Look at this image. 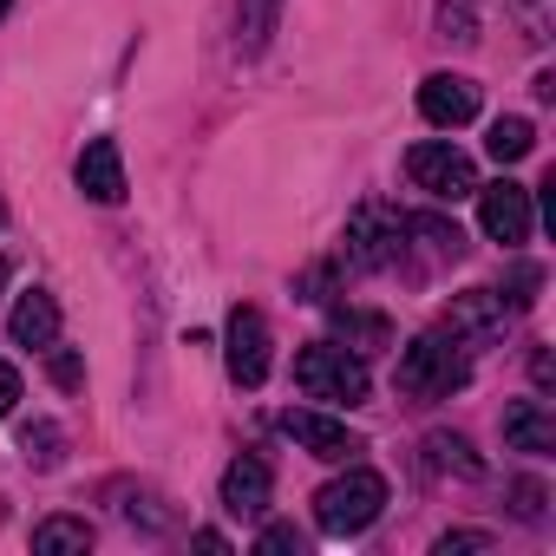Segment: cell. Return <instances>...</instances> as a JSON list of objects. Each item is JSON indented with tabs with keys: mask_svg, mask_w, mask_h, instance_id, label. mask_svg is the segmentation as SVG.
Instances as JSON below:
<instances>
[{
	"mask_svg": "<svg viewBox=\"0 0 556 556\" xmlns=\"http://www.w3.org/2000/svg\"><path fill=\"white\" fill-rule=\"evenodd\" d=\"M504 445L510 452H556V413L543 406V400H517V406H504Z\"/></svg>",
	"mask_w": 556,
	"mask_h": 556,
	"instance_id": "14",
	"label": "cell"
},
{
	"mask_svg": "<svg viewBox=\"0 0 556 556\" xmlns=\"http://www.w3.org/2000/svg\"><path fill=\"white\" fill-rule=\"evenodd\" d=\"M275 14H282V0H242V8H236V53H242V60H255V53L268 47Z\"/></svg>",
	"mask_w": 556,
	"mask_h": 556,
	"instance_id": "15",
	"label": "cell"
},
{
	"mask_svg": "<svg viewBox=\"0 0 556 556\" xmlns=\"http://www.w3.org/2000/svg\"><path fill=\"white\" fill-rule=\"evenodd\" d=\"M484 151H491L497 164H517V157L536 151V125H530V118H497L491 138H484Z\"/></svg>",
	"mask_w": 556,
	"mask_h": 556,
	"instance_id": "18",
	"label": "cell"
},
{
	"mask_svg": "<svg viewBox=\"0 0 556 556\" xmlns=\"http://www.w3.org/2000/svg\"><path fill=\"white\" fill-rule=\"evenodd\" d=\"M426 458H432V471H458V478H484V458L458 439V432H432L426 439Z\"/></svg>",
	"mask_w": 556,
	"mask_h": 556,
	"instance_id": "17",
	"label": "cell"
},
{
	"mask_svg": "<svg viewBox=\"0 0 556 556\" xmlns=\"http://www.w3.org/2000/svg\"><path fill=\"white\" fill-rule=\"evenodd\" d=\"M471 197H478V223H484L491 242H504V249L530 242V223H536V216H530V190H523V184L497 177V184H478Z\"/></svg>",
	"mask_w": 556,
	"mask_h": 556,
	"instance_id": "7",
	"label": "cell"
},
{
	"mask_svg": "<svg viewBox=\"0 0 556 556\" xmlns=\"http://www.w3.org/2000/svg\"><path fill=\"white\" fill-rule=\"evenodd\" d=\"M255 549H268V556H282V549H302V530H295V523H268V530L255 536Z\"/></svg>",
	"mask_w": 556,
	"mask_h": 556,
	"instance_id": "25",
	"label": "cell"
},
{
	"mask_svg": "<svg viewBox=\"0 0 556 556\" xmlns=\"http://www.w3.org/2000/svg\"><path fill=\"white\" fill-rule=\"evenodd\" d=\"M471 549H491V536L484 530H445L439 536V556H471Z\"/></svg>",
	"mask_w": 556,
	"mask_h": 556,
	"instance_id": "24",
	"label": "cell"
},
{
	"mask_svg": "<svg viewBox=\"0 0 556 556\" xmlns=\"http://www.w3.org/2000/svg\"><path fill=\"white\" fill-rule=\"evenodd\" d=\"M439 34L445 40H478V0H439Z\"/></svg>",
	"mask_w": 556,
	"mask_h": 556,
	"instance_id": "20",
	"label": "cell"
},
{
	"mask_svg": "<svg viewBox=\"0 0 556 556\" xmlns=\"http://www.w3.org/2000/svg\"><path fill=\"white\" fill-rule=\"evenodd\" d=\"M400 236H406V216H393L387 203H361L348 216V268H393L406 249Z\"/></svg>",
	"mask_w": 556,
	"mask_h": 556,
	"instance_id": "5",
	"label": "cell"
},
{
	"mask_svg": "<svg viewBox=\"0 0 556 556\" xmlns=\"http://www.w3.org/2000/svg\"><path fill=\"white\" fill-rule=\"evenodd\" d=\"M295 387L308 400H334V406H361L367 400V361L341 341H308L295 354Z\"/></svg>",
	"mask_w": 556,
	"mask_h": 556,
	"instance_id": "2",
	"label": "cell"
},
{
	"mask_svg": "<svg viewBox=\"0 0 556 556\" xmlns=\"http://www.w3.org/2000/svg\"><path fill=\"white\" fill-rule=\"evenodd\" d=\"M406 177H413L426 197H439V203H465V197L478 190V164H471L458 144H413V151H406Z\"/></svg>",
	"mask_w": 556,
	"mask_h": 556,
	"instance_id": "4",
	"label": "cell"
},
{
	"mask_svg": "<svg viewBox=\"0 0 556 556\" xmlns=\"http://www.w3.org/2000/svg\"><path fill=\"white\" fill-rule=\"evenodd\" d=\"M393 380H400L406 400H452V393L471 380V367H465L458 341H445V334H419V341H406Z\"/></svg>",
	"mask_w": 556,
	"mask_h": 556,
	"instance_id": "3",
	"label": "cell"
},
{
	"mask_svg": "<svg viewBox=\"0 0 556 556\" xmlns=\"http://www.w3.org/2000/svg\"><path fill=\"white\" fill-rule=\"evenodd\" d=\"M8 334H14V348H40L47 354L60 341V302L47 289H21V302L8 315Z\"/></svg>",
	"mask_w": 556,
	"mask_h": 556,
	"instance_id": "12",
	"label": "cell"
},
{
	"mask_svg": "<svg viewBox=\"0 0 556 556\" xmlns=\"http://www.w3.org/2000/svg\"><path fill=\"white\" fill-rule=\"evenodd\" d=\"M34 549H40V556L92 549V523H86V517H47V523H34Z\"/></svg>",
	"mask_w": 556,
	"mask_h": 556,
	"instance_id": "16",
	"label": "cell"
},
{
	"mask_svg": "<svg viewBox=\"0 0 556 556\" xmlns=\"http://www.w3.org/2000/svg\"><path fill=\"white\" fill-rule=\"evenodd\" d=\"M47 374H53V387H86V361L73 354V348H47Z\"/></svg>",
	"mask_w": 556,
	"mask_h": 556,
	"instance_id": "21",
	"label": "cell"
},
{
	"mask_svg": "<svg viewBox=\"0 0 556 556\" xmlns=\"http://www.w3.org/2000/svg\"><path fill=\"white\" fill-rule=\"evenodd\" d=\"M419 112L432 118V125H471L478 118V86L465 79V73H432L426 86H419Z\"/></svg>",
	"mask_w": 556,
	"mask_h": 556,
	"instance_id": "9",
	"label": "cell"
},
{
	"mask_svg": "<svg viewBox=\"0 0 556 556\" xmlns=\"http://www.w3.org/2000/svg\"><path fill=\"white\" fill-rule=\"evenodd\" d=\"M530 380H536V387H549V380H556V367H549V354H543V348L530 354Z\"/></svg>",
	"mask_w": 556,
	"mask_h": 556,
	"instance_id": "27",
	"label": "cell"
},
{
	"mask_svg": "<svg viewBox=\"0 0 556 556\" xmlns=\"http://www.w3.org/2000/svg\"><path fill=\"white\" fill-rule=\"evenodd\" d=\"M79 190L92 203H125V157H118V138H92L79 151Z\"/></svg>",
	"mask_w": 556,
	"mask_h": 556,
	"instance_id": "11",
	"label": "cell"
},
{
	"mask_svg": "<svg viewBox=\"0 0 556 556\" xmlns=\"http://www.w3.org/2000/svg\"><path fill=\"white\" fill-rule=\"evenodd\" d=\"M380 510H387V478L367 471V465H348L341 478H328V484L315 491V523H321L328 536H361Z\"/></svg>",
	"mask_w": 556,
	"mask_h": 556,
	"instance_id": "1",
	"label": "cell"
},
{
	"mask_svg": "<svg viewBox=\"0 0 556 556\" xmlns=\"http://www.w3.org/2000/svg\"><path fill=\"white\" fill-rule=\"evenodd\" d=\"M334 321H341V334H348V348H354L361 361H367V354H380V348L393 341V328H387L380 315H354V308H341Z\"/></svg>",
	"mask_w": 556,
	"mask_h": 556,
	"instance_id": "19",
	"label": "cell"
},
{
	"mask_svg": "<svg viewBox=\"0 0 556 556\" xmlns=\"http://www.w3.org/2000/svg\"><path fill=\"white\" fill-rule=\"evenodd\" d=\"M504 328V295L497 289H465V295H452V308H445V334L452 341H491Z\"/></svg>",
	"mask_w": 556,
	"mask_h": 556,
	"instance_id": "10",
	"label": "cell"
},
{
	"mask_svg": "<svg viewBox=\"0 0 556 556\" xmlns=\"http://www.w3.org/2000/svg\"><path fill=\"white\" fill-rule=\"evenodd\" d=\"M275 426H282L308 458H328V465H348V458L361 452V432H348V419H328V413H315V406H289Z\"/></svg>",
	"mask_w": 556,
	"mask_h": 556,
	"instance_id": "8",
	"label": "cell"
},
{
	"mask_svg": "<svg viewBox=\"0 0 556 556\" xmlns=\"http://www.w3.org/2000/svg\"><path fill=\"white\" fill-rule=\"evenodd\" d=\"M268 491L275 484H268V465L262 458H249V452L229 458V471H223V510L229 517H262L268 510Z\"/></svg>",
	"mask_w": 556,
	"mask_h": 556,
	"instance_id": "13",
	"label": "cell"
},
{
	"mask_svg": "<svg viewBox=\"0 0 556 556\" xmlns=\"http://www.w3.org/2000/svg\"><path fill=\"white\" fill-rule=\"evenodd\" d=\"M14 406H21V374L0 361V413H14Z\"/></svg>",
	"mask_w": 556,
	"mask_h": 556,
	"instance_id": "26",
	"label": "cell"
},
{
	"mask_svg": "<svg viewBox=\"0 0 556 556\" xmlns=\"http://www.w3.org/2000/svg\"><path fill=\"white\" fill-rule=\"evenodd\" d=\"M543 504H549V491H543L536 478H517V484H510V510H517L523 523H543Z\"/></svg>",
	"mask_w": 556,
	"mask_h": 556,
	"instance_id": "22",
	"label": "cell"
},
{
	"mask_svg": "<svg viewBox=\"0 0 556 556\" xmlns=\"http://www.w3.org/2000/svg\"><path fill=\"white\" fill-rule=\"evenodd\" d=\"M21 445H27V458H34V465H53V458H60V426H47V419H40V426H27V432H21Z\"/></svg>",
	"mask_w": 556,
	"mask_h": 556,
	"instance_id": "23",
	"label": "cell"
},
{
	"mask_svg": "<svg viewBox=\"0 0 556 556\" xmlns=\"http://www.w3.org/2000/svg\"><path fill=\"white\" fill-rule=\"evenodd\" d=\"M223 367L236 387H262L268 380V321L255 308H229V328H223Z\"/></svg>",
	"mask_w": 556,
	"mask_h": 556,
	"instance_id": "6",
	"label": "cell"
},
{
	"mask_svg": "<svg viewBox=\"0 0 556 556\" xmlns=\"http://www.w3.org/2000/svg\"><path fill=\"white\" fill-rule=\"evenodd\" d=\"M8 8H14V0H0V14H8Z\"/></svg>",
	"mask_w": 556,
	"mask_h": 556,
	"instance_id": "28",
	"label": "cell"
}]
</instances>
